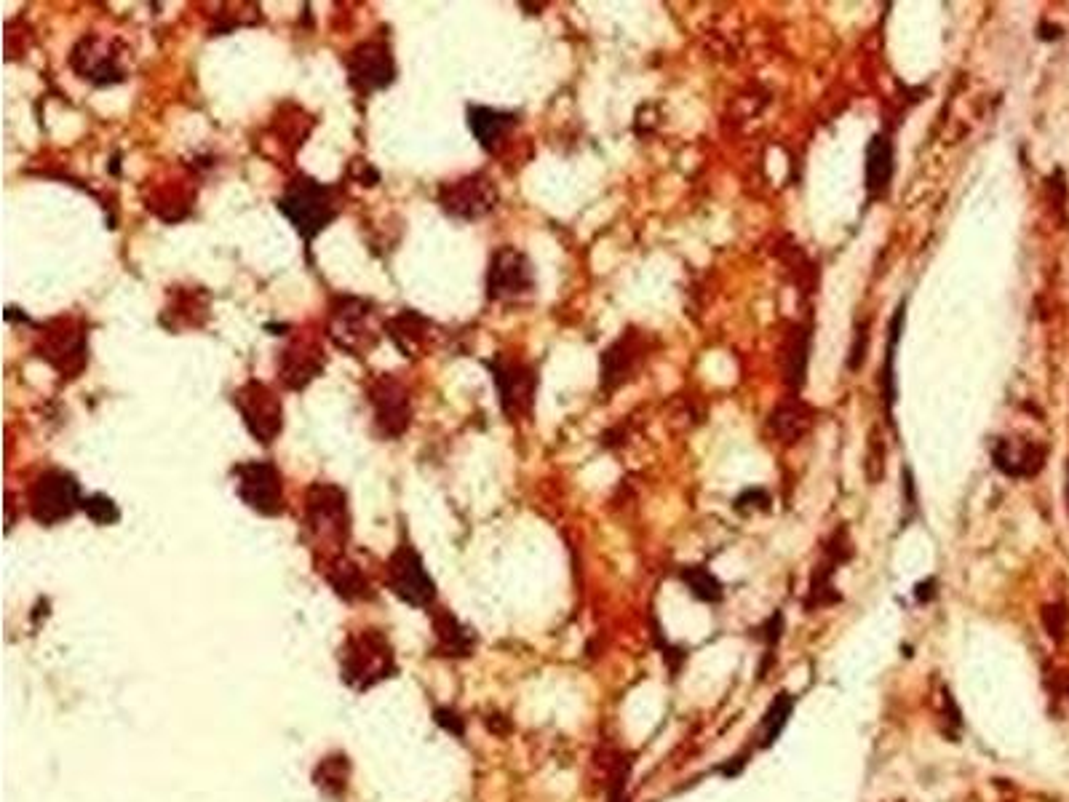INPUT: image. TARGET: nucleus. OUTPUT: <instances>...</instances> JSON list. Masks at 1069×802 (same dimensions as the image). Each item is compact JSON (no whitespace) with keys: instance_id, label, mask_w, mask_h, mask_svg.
Listing matches in <instances>:
<instances>
[{"instance_id":"obj_27","label":"nucleus","mask_w":1069,"mask_h":802,"mask_svg":"<svg viewBox=\"0 0 1069 802\" xmlns=\"http://www.w3.org/2000/svg\"><path fill=\"white\" fill-rule=\"evenodd\" d=\"M83 514L89 516L94 524H115L121 519V508L115 506L113 498L107 495H89L83 498Z\"/></svg>"},{"instance_id":"obj_2","label":"nucleus","mask_w":1069,"mask_h":802,"mask_svg":"<svg viewBox=\"0 0 1069 802\" xmlns=\"http://www.w3.org/2000/svg\"><path fill=\"white\" fill-rule=\"evenodd\" d=\"M35 356L46 361L57 375L78 377L89 367V332L75 316H59L46 321L35 337Z\"/></svg>"},{"instance_id":"obj_20","label":"nucleus","mask_w":1069,"mask_h":802,"mask_svg":"<svg viewBox=\"0 0 1069 802\" xmlns=\"http://www.w3.org/2000/svg\"><path fill=\"white\" fill-rule=\"evenodd\" d=\"M866 196L869 201H882L888 198L893 174H896V148L893 137L888 131H877L869 145H866V164H864Z\"/></svg>"},{"instance_id":"obj_4","label":"nucleus","mask_w":1069,"mask_h":802,"mask_svg":"<svg viewBox=\"0 0 1069 802\" xmlns=\"http://www.w3.org/2000/svg\"><path fill=\"white\" fill-rule=\"evenodd\" d=\"M372 316H375V305L364 297H335L329 305V340L353 356H367L380 343V332L372 327Z\"/></svg>"},{"instance_id":"obj_8","label":"nucleus","mask_w":1069,"mask_h":802,"mask_svg":"<svg viewBox=\"0 0 1069 802\" xmlns=\"http://www.w3.org/2000/svg\"><path fill=\"white\" fill-rule=\"evenodd\" d=\"M236 495L260 516L284 514V479L270 460H244L233 466Z\"/></svg>"},{"instance_id":"obj_18","label":"nucleus","mask_w":1069,"mask_h":802,"mask_svg":"<svg viewBox=\"0 0 1069 802\" xmlns=\"http://www.w3.org/2000/svg\"><path fill=\"white\" fill-rule=\"evenodd\" d=\"M1045 447L1029 439H1013V436H997L992 442V463L1000 474L1011 479H1032L1043 471Z\"/></svg>"},{"instance_id":"obj_13","label":"nucleus","mask_w":1069,"mask_h":802,"mask_svg":"<svg viewBox=\"0 0 1069 802\" xmlns=\"http://www.w3.org/2000/svg\"><path fill=\"white\" fill-rule=\"evenodd\" d=\"M388 589L412 607H428L436 599V583L423 565V557L417 554L407 541L393 551L388 559Z\"/></svg>"},{"instance_id":"obj_9","label":"nucleus","mask_w":1069,"mask_h":802,"mask_svg":"<svg viewBox=\"0 0 1069 802\" xmlns=\"http://www.w3.org/2000/svg\"><path fill=\"white\" fill-rule=\"evenodd\" d=\"M345 70H348L351 89L361 97L385 91L396 81V59H393L391 43L383 38H369V41L353 46L345 54Z\"/></svg>"},{"instance_id":"obj_26","label":"nucleus","mask_w":1069,"mask_h":802,"mask_svg":"<svg viewBox=\"0 0 1069 802\" xmlns=\"http://www.w3.org/2000/svg\"><path fill=\"white\" fill-rule=\"evenodd\" d=\"M679 578H682V583L690 589V594L701 599V602H711V605H717L719 599L725 597V591H722V583L717 581V575L711 573V570H706V567H701V565L685 567V570L679 573Z\"/></svg>"},{"instance_id":"obj_25","label":"nucleus","mask_w":1069,"mask_h":802,"mask_svg":"<svg viewBox=\"0 0 1069 802\" xmlns=\"http://www.w3.org/2000/svg\"><path fill=\"white\" fill-rule=\"evenodd\" d=\"M810 345H813V332H810V324H797L792 329V337L786 343V356H784V372H786V385L789 391L800 393L802 385H805V375H808V361H810Z\"/></svg>"},{"instance_id":"obj_16","label":"nucleus","mask_w":1069,"mask_h":802,"mask_svg":"<svg viewBox=\"0 0 1069 802\" xmlns=\"http://www.w3.org/2000/svg\"><path fill=\"white\" fill-rule=\"evenodd\" d=\"M327 353L316 337H297L278 356V380L286 391H305L316 377L324 375Z\"/></svg>"},{"instance_id":"obj_28","label":"nucleus","mask_w":1069,"mask_h":802,"mask_svg":"<svg viewBox=\"0 0 1069 802\" xmlns=\"http://www.w3.org/2000/svg\"><path fill=\"white\" fill-rule=\"evenodd\" d=\"M789 714H792V698L786 696V693H781V696L773 701V706H770V712L765 714V720H762V728H765V744H773V741H776V736L781 733L786 720H789Z\"/></svg>"},{"instance_id":"obj_17","label":"nucleus","mask_w":1069,"mask_h":802,"mask_svg":"<svg viewBox=\"0 0 1069 802\" xmlns=\"http://www.w3.org/2000/svg\"><path fill=\"white\" fill-rule=\"evenodd\" d=\"M388 669H391V647H388L383 634L369 629L359 639H353L351 647H348V661H345V677L348 680L353 682V677H359L356 685L367 688L372 682L388 677L385 674Z\"/></svg>"},{"instance_id":"obj_23","label":"nucleus","mask_w":1069,"mask_h":802,"mask_svg":"<svg viewBox=\"0 0 1069 802\" xmlns=\"http://www.w3.org/2000/svg\"><path fill=\"white\" fill-rule=\"evenodd\" d=\"M768 426L784 444L800 442L802 436L810 431V426H813V410H810L805 401L792 396V399L778 404L776 410H773Z\"/></svg>"},{"instance_id":"obj_24","label":"nucleus","mask_w":1069,"mask_h":802,"mask_svg":"<svg viewBox=\"0 0 1069 802\" xmlns=\"http://www.w3.org/2000/svg\"><path fill=\"white\" fill-rule=\"evenodd\" d=\"M904 319H906V300H901L890 319V337H888V351H885V361H882L880 369V385H882V399H885V415H888V423L896 428L893 423V404H896V356H898V340L904 335Z\"/></svg>"},{"instance_id":"obj_1","label":"nucleus","mask_w":1069,"mask_h":802,"mask_svg":"<svg viewBox=\"0 0 1069 802\" xmlns=\"http://www.w3.org/2000/svg\"><path fill=\"white\" fill-rule=\"evenodd\" d=\"M276 209L300 233L305 244H313V238L337 220L340 198H337V188L300 174L292 182H286L284 193L276 198Z\"/></svg>"},{"instance_id":"obj_6","label":"nucleus","mask_w":1069,"mask_h":802,"mask_svg":"<svg viewBox=\"0 0 1069 802\" xmlns=\"http://www.w3.org/2000/svg\"><path fill=\"white\" fill-rule=\"evenodd\" d=\"M230 401H233V407L244 420L246 431L254 436V442L268 447L281 436V431H284V401L270 385L260 383V380H246L244 385H238L233 391Z\"/></svg>"},{"instance_id":"obj_5","label":"nucleus","mask_w":1069,"mask_h":802,"mask_svg":"<svg viewBox=\"0 0 1069 802\" xmlns=\"http://www.w3.org/2000/svg\"><path fill=\"white\" fill-rule=\"evenodd\" d=\"M83 511V490L75 474L65 468H46L30 487V514L38 524L54 527Z\"/></svg>"},{"instance_id":"obj_21","label":"nucleus","mask_w":1069,"mask_h":802,"mask_svg":"<svg viewBox=\"0 0 1069 802\" xmlns=\"http://www.w3.org/2000/svg\"><path fill=\"white\" fill-rule=\"evenodd\" d=\"M516 126H519L516 113L487 105H468V129L487 153H498Z\"/></svg>"},{"instance_id":"obj_3","label":"nucleus","mask_w":1069,"mask_h":802,"mask_svg":"<svg viewBox=\"0 0 1069 802\" xmlns=\"http://www.w3.org/2000/svg\"><path fill=\"white\" fill-rule=\"evenodd\" d=\"M490 369L492 383L498 388L500 410L508 420H524L532 415L535 393H538V369L530 361L516 359L508 353H495L484 361Z\"/></svg>"},{"instance_id":"obj_10","label":"nucleus","mask_w":1069,"mask_h":802,"mask_svg":"<svg viewBox=\"0 0 1069 802\" xmlns=\"http://www.w3.org/2000/svg\"><path fill=\"white\" fill-rule=\"evenodd\" d=\"M535 292V268L516 246H498L487 265V300L516 303Z\"/></svg>"},{"instance_id":"obj_22","label":"nucleus","mask_w":1069,"mask_h":802,"mask_svg":"<svg viewBox=\"0 0 1069 802\" xmlns=\"http://www.w3.org/2000/svg\"><path fill=\"white\" fill-rule=\"evenodd\" d=\"M431 329L433 321L425 319L423 313L412 311V308H404V311L391 316V319L383 324L385 337L399 348L401 356H415V353L428 343Z\"/></svg>"},{"instance_id":"obj_33","label":"nucleus","mask_w":1069,"mask_h":802,"mask_svg":"<svg viewBox=\"0 0 1069 802\" xmlns=\"http://www.w3.org/2000/svg\"><path fill=\"white\" fill-rule=\"evenodd\" d=\"M1067 495H1069V487H1067Z\"/></svg>"},{"instance_id":"obj_29","label":"nucleus","mask_w":1069,"mask_h":802,"mask_svg":"<svg viewBox=\"0 0 1069 802\" xmlns=\"http://www.w3.org/2000/svg\"><path fill=\"white\" fill-rule=\"evenodd\" d=\"M869 321H864L861 327L856 329V335H853V345H850V353H848V369L850 372H858V369L864 367V361H866V353H869Z\"/></svg>"},{"instance_id":"obj_12","label":"nucleus","mask_w":1069,"mask_h":802,"mask_svg":"<svg viewBox=\"0 0 1069 802\" xmlns=\"http://www.w3.org/2000/svg\"><path fill=\"white\" fill-rule=\"evenodd\" d=\"M367 399L375 412L380 439H401L412 426V396L399 377L380 375L367 385Z\"/></svg>"},{"instance_id":"obj_15","label":"nucleus","mask_w":1069,"mask_h":802,"mask_svg":"<svg viewBox=\"0 0 1069 802\" xmlns=\"http://www.w3.org/2000/svg\"><path fill=\"white\" fill-rule=\"evenodd\" d=\"M647 359V335L639 329H626L599 359V385L604 393H613L637 377Z\"/></svg>"},{"instance_id":"obj_19","label":"nucleus","mask_w":1069,"mask_h":802,"mask_svg":"<svg viewBox=\"0 0 1069 802\" xmlns=\"http://www.w3.org/2000/svg\"><path fill=\"white\" fill-rule=\"evenodd\" d=\"M209 321V292L204 287L169 289V303L161 311V324L169 332L201 329Z\"/></svg>"},{"instance_id":"obj_11","label":"nucleus","mask_w":1069,"mask_h":802,"mask_svg":"<svg viewBox=\"0 0 1069 802\" xmlns=\"http://www.w3.org/2000/svg\"><path fill=\"white\" fill-rule=\"evenodd\" d=\"M70 67L78 78L94 83V86H115V83L126 81L121 43L115 38H105V35H83L70 51Z\"/></svg>"},{"instance_id":"obj_31","label":"nucleus","mask_w":1069,"mask_h":802,"mask_svg":"<svg viewBox=\"0 0 1069 802\" xmlns=\"http://www.w3.org/2000/svg\"><path fill=\"white\" fill-rule=\"evenodd\" d=\"M1067 607L1064 605H1048L1043 610V623H1045V629H1048V634H1051L1053 639H1061L1064 637V629H1067Z\"/></svg>"},{"instance_id":"obj_14","label":"nucleus","mask_w":1069,"mask_h":802,"mask_svg":"<svg viewBox=\"0 0 1069 802\" xmlns=\"http://www.w3.org/2000/svg\"><path fill=\"white\" fill-rule=\"evenodd\" d=\"M305 514L308 524L319 538H332V541H345L351 530V516H348V495L343 487L332 482H316L308 487L305 495Z\"/></svg>"},{"instance_id":"obj_32","label":"nucleus","mask_w":1069,"mask_h":802,"mask_svg":"<svg viewBox=\"0 0 1069 802\" xmlns=\"http://www.w3.org/2000/svg\"><path fill=\"white\" fill-rule=\"evenodd\" d=\"M1037 35L1043 38V41H1059L1061 35H1064V30H1061L1059 25H1048V22H1043V25L1037 27Z\"/></svg>"},{"instance_id":"obj_30","label":"nucleus","mask_w":1069,"mask_h":802,"mask_svg":"<svg viewBox=\"0 0 1069 802\" xmlns=\"http://www.w3.org/2000/svg\"><path fill=\"white\" fill-rule=\"evenodd\" d=\"M733 508L738 514H749V511H768L770 508V495L762 487L757 490H746L735 498Z\"/></svg>"},{"instance_id":"obj_7","label":"nucleus","mask_w":1069,"mask_h":802,"mask_svg":"<svg viewBox=\"0 0 1069 802\" xmlns=\"http://www.w3.org/2000/svg\"><path fill=\"white\" fill-rule=\"evenodd\" d=\"M441 212L463 222H476L492 214L500 204V190L487 172L463 174L439 188Z\"/></svg>"}]
</instances>
